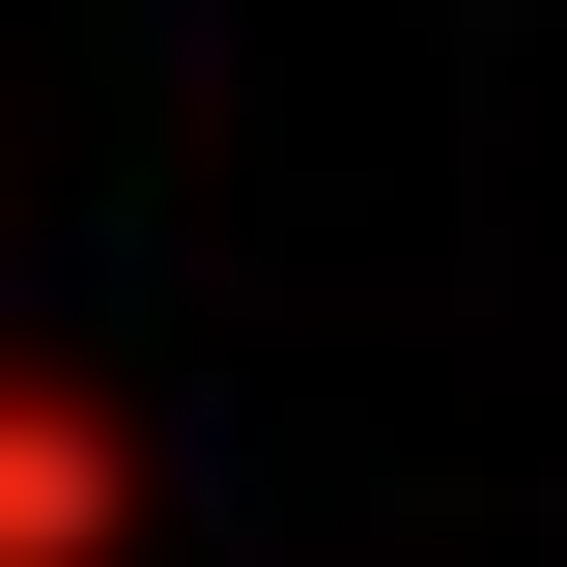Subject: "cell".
Masks as SVG:
<instances>
[{"mask_svg":"<svg viewBox=\"0 0 567 567\" xmlns=\"http://www.w3.org/2000/svg\"><path fill=\"white\" fill-rule=\"evenodd\" d=\"M114 511H142L114 398H58V369H0V567H114Z\"/></svg>","mask_w":567,"mask_h":567,"instance_id":"cell-1","label":"cell"}]
</instances>
